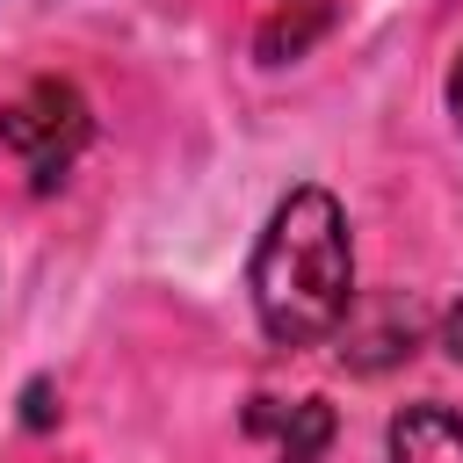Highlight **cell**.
<instances>
[{
  "label": "cell",
  "mask_w": 463,
  "mask_h": 463,
  "mask_svg": "<svg viewBox=\"0 0 463 463\" xmlns=\"http://www.w3.org/2000/svg\"><path fill=\"white\" fill-rule=\"evenodd\" d=\"M326 22H333V14H326V7H318V0H311V7H304V22H289V14H275V22H268V29H260V58H268V65H282V51H289V58H297V51H304V43H311V36H318V29H326Z\"/></svg>",
  "instance_id": "5b68a950"
},
{
  "label": "cell",
  "mask_w": 463,
  "mask_h": 463,
  "mask_svg": "<svg viewBox=\"0 0 463 463\" xmlns=\"http://www.w3.org/2000/svg\"><path fill=\"white\" fill-rule=\"evenodd\" d=\"M29 427H51V391L29 383Z\"/></svg>",
  "instance_id": "8992f818"
},
{
  "label": "cell",
  "mask_w": 463,
  "mask_h": 463,
  "mask_svg": "<svg viewBox=\"0 0 463 463\" xmlns=\"http://www.w3.org/2000/svg\"><path fill=\"white\" fill-rule=\"evenodd\" d=\"M391 463H463V412L405 405L391 420Z\"/></svg>",
  "instance_id": "277c9868"
},
{
  "label": "cell",
  "mask_w": 463,
  "mask_h": 463,
  "mask_svg": "<svg viewBox=\"0 0 463 463\" xmlns=\"http://www.w3.org/2000/svg\"><path fill=\"white\" fill-rule=\"evenodd\" d=\"M246 427L253 434H275V463H318L326 441H333V405H318V398H297V405L253 398Z\"/></svg>",
  "instance_id": "3957f363"
},
{
  "label": "cell",
  "mask_w": 463,
  "mask_h": 463,
  "mask_svg": "<svg viewBox=\"0 0 463 463\" xmlns=\"http://www.w3.org/2000/svg\"><path fill=\"white\" fill-rule=\"evenodd\" d=\"M449 354H456V362H463V304H456V311H449Z\"/></svg>",
  "instance_id": "ba28073f"
},
{
  "label": "cell",
  "mask_w": 463,
  "mask_h": 463,
  "mask_svg": "<svg viewBox=\"0 0 463 463\" xmlns=\"http://www.w3.org/2000/svg\"><path fill=\"white\" fill-rule=\"evenodd\" d=\"M347 304H354V253H347L340 203L326 188L282 195L253 246V311L268 340L311 347L347 318Z\"/></svg>",
  "instance_id": "6da1fadb"
},
{
  "label": "cell",
  "mask_w": 463,
  "mask_h": 463,
  "mask_svg": "<svg viewBox=\"0 0 463 463\" xmlns=\"http://www.w3.org/2000/svg\"><path fill=\"white\" fill-rule=\"evenodd\" d=\"M449 116H456V130H463V58H456V72H449Z\"/></svg>",
  "instance_id": "52a82bcc"
},
{
  "label": "cell",
  "mask_w": 463,
  "mask_h": 463,
  "mask_svg": "<svg viewBox=\"0 0 463 463\" xmlns=\"http://www.w3.org/2000/svg\"><path fill=\"white\" fill-rule=\"evenodd\" d=\"M0 137H7V152L29 166L36 188H58V181L72 174V159L87 152V137H94L87 94H80L72 80H36V87H22V94L0 109Z\"/></svg>",
  "instance_id": "7a4b0ae2"
}]
</instances>
